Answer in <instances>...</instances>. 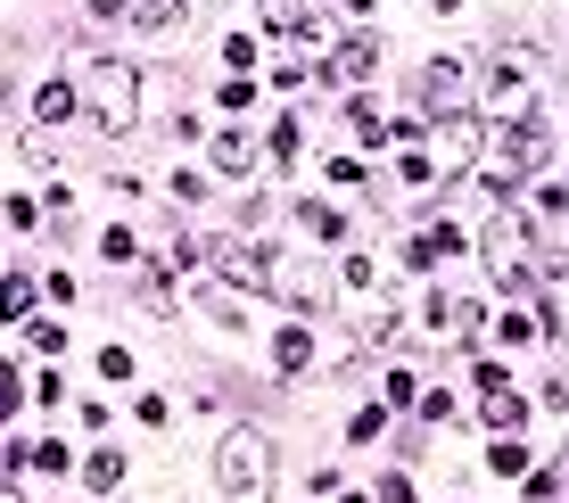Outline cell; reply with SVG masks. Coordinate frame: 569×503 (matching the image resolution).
I'll return each instance as SVG.
<instances>
[{"instance_id": "cell-1", "label": "cell", "mask_w": 569, "mask_h": 503, "mask_svg": "<svg viewBox=\"0 0 569 503\" xmlns=\"http://www.w3.org/2000/svg\"><path fill=\"white\" fill-rule=\"evenodd\" d=\"M74 99H92L99 132H141V75L125 58H83L74 67Z\"/></svg>"}, {"instance_id": "cell-2", "label": "cell", "mask_w": 569, "mask_h": 503, "mask_svg": "<svg viewBox=\"0 0 569 503\" xmlns=\"http://www.w3.org/2000/svg\"><path fill=\"white\" fill-rule=\"evenodd\" d=\"M471 108H478V124H520V116H536V67H529V50H503L496 67L471 83Z\"/></svg>"}, {"instance_id": "cell-3", "label": "cell", "mask_w": 569, "mask_h": 503, "mask_svg": "<svg viewBox=\"0 0 569 503\" xmlns=\"http://www.w3.org/2000/svg\"><path fill=\"white\" fill-rule=\"evenodd\" d=\"M215 479L232 503H264L273 495V446H264V429H232L215 454Z\"/></svg>"}, {"instance_id": "cell-4", "label": "cell", "mask_w": 569, "mask_h": 503, "mask_svg": "<svg viewBox=\"0 0 569 503\" xmlns=\"http://www.w3.org/2000/svg\"><path fill=\"white\" fill-rule=\"evenodd\" d=\"M545 149H553V132H545V116H520V124H496V157H487V182L496 190H512L529 166H545Z\"/></svg>"}, {"instance_id": "cell-5", "label": "cell", "mask_w": 569, "mask_h": 503, "mask_svg": "<svg viewBox=\"0 0 569 503\" xmlns=\"http://www.w3.org/2000/svg\"><path fill=\"white\" fill-rule=\"evenodd\" d=\"M487 273L503 289H529V224H520V206H496L487 215Z\"/></svg>"}, {"instance_id": "cell-6", "label": "cell", "mask_w": 569, "mask_h": 503, "mask_svg": "<svg viewBox=\"0 0 569 503\" xmlns=\"http://www.w3.org/2000/svg\"><path fill=\"white\" fill-rule=\"evenodd\" d=\"M199 256H206V273H215V280H232V289H273V256H281V248H248V240H206Z\"/></svg>"}, {"instance_id": "cell-7", "label": "cell", "mask_w": 569, "mask_h": 503, "mask_svg": "<svg viewBox=\"0 0 569 503\" xmlns=\"http://www.w3.org/2000/svg\"><path fill=\"white\" fill-rule=\"evenodd\" d=\"M422 99L438 116H478L471 108V67H462V58H429V67H422Z\"/></svg>"}, {"instance_id": "cell-8", "label": "cell", "mask_w": 569, "mask_h": 503, "mask_svg": "<svg viewBox=\"0 0 569 503\" xmlns=\"http://www.w3.org/2000/svg\"><path fill=\"white\" fill-rule=\"evenodd\" d=\"M206 157H215V173H248V166H257V132H248V124H223L215 141H206Z\"/></svg>"}, {"instance_id": "cell-9", "label": "cell", "mask_w": 569, "mask_h": 503, "mask_svg": "<svg viewBox=\"0 0 569 503\" xmlns=\"http://www.w3.org/2000/svg\"><path fill=\"white\" fill-rule=\"evenodd\" d=\"M371 67H380V41H371V34H347V41L331 50V83H339V75L355 83V75H371Z\"/></svg>"}, {"instance_id": "cell-10", "label": "cell", "mask_w": 569, "mask_h": 503, "mask_svg": "<svg viewBox=\"0 0 569 503\" xmlns=\"http://www.w3.org/2000/svg\"><path fill=\"white\" fill-rule=\"evenodd\" d=\"M273 363H281V372H306V363H313V331H306V322H281V331H273Z\"/></svg>"}, {"instance_id": "cell-11", "label": "cell", "mask_w": 569, "mask_h": 503, "mask_svg": "<svg viewBox=\"0 0 569 503\" xmlns=\"http://www.w3.org/2000/svg\"><path fill=\"white\" fill-rule=\"evenodd\" d=\"M462 248H471V240H462L454 224H438V231H422V240L404 248V264H438V256H462Z\"/></svg>"}, {"instance_id": "cell-12", "label": "cell", "mask_w": 569, "mask_h": 503, "mask_svg": "<svg viewBox=\"0 0 569 503\" xmlns=\"http://www.w3.org/2000/svg\"><path fill=\"white\" fill-rule=\"evenodd\" d=\"M462 322H478L471 298H454V289H446V298H429V331H438V338H462Z\"/></svg>"}, {"instance_id": "cell-13", "label": "cell", "mask_w": 569, "mask_h": 503, "mask_svg": "<svg viewBox=\"0 0 569 503\" xmlns=\"http://www.w3.org/2000/svg\"><path fill=\"white\" fill-rule=\"evenodd\" d=\"M478 405H487V421H496V429H520V412H529V396H520L512 380H503V388H478Z\"/></svg>"}, {"instance_id": "cell-14", "label": "cell", "mask_w": 569, "mask_h": 503, "mask_svg": "<svg viewBox=\"0 0 569 503\" xmlns=\"http://www.w3.org/2000/svg\"><path fill=\"white\" fill-rule=\"evenodd\" d=\"M34 298H42L34 280H25V273H9V280H0V322H25V314H34Z\"/></svg>"}, {"instance_id": "cell-15", "label": "cell", "mask_w": 569, "mask_h": 503, "mask_svg": "<svg viewBox=\"0 0 569 503\" xmlns=\"http://www.w3.org/2000/svg\"><path fill=\"white\" fill-rule=\"evenodd\" d=\"M34 116H42V124H67V116H74V83H42Z\"/></svg>"}, {"instance_id": "cell-16", "label": "cell", "mask_w": 569, "mask_h": 503, "mask_svg": "<svg viewBox=\"0 0 569 503\" xmlns=\"http://www.w3.org/2000/svg\"><path fill=\"white\" fill-rule=\"evenodd\" d=\"M132 17H141V34H174L182 25V0H141Z\"/></svg>"}, {"instance_id": "cell-17", "label": "cell", "mask_w": 569, "mask_h": 503, "mask_svg": "<svg viewBox=\"0 0 569 503\" xmlns=\"http://www.w3.org/2000/svg\"><path fill=\"white\" fill-rule=\"evenodd\" d=\"M83 479H92V487H125V454H92V463H83Z\"/></svg>"}, {"instance_id": "cell-18", "label": "cell", "mask_w": 569, "mask_h": 503, "mask_svg": "<svg viewBox=\"0 0 569 503\" xmlns=\"http://www.w3.org/2000/svg\"><path fill=\"white\" fill-rule=\"evenodd\" d=\"M306 231H313V240H339V206H322V199H306Z\"/></svg>"}, {"instance_id": "cell-19", "label": "cell", "mask_w": 569, "mask_h": 503, "mask_svg": "<svg viewBox=\"0 0 569 503\" xmlns=\"http://www.w3.org/2000/svg\"><path fill=\"white\" fill-rule=\"evenodd\" d=\"M487 463H496V470H503V479H529V446H512V438H503V446H496V454H487Z\"/></svg>"}, {"instance_id": "cell-20", "label": "cell", "mask_w": 569, "mask_h": 503, "mask_svg": "<svg viewBox=\"0 0 569 503\" xmlns=\"http://www.w3.org/2000/svg\"><path fill=\"white\" fill-rule=\"evenodd\" d=\"M223 67H232V75H248V67H257V41L232 34V41H223Z\"/></svg>"}, {"instance_id": "cell-21", "label": "cell", "mask_w": 569, "mask_h": 503, "mask_svg": "<svg viewBox=\"0 0 569 503\" xmlns=\"http://www.w3.org/2000/svg\"><path fill=\"white\" fill-rule=\"evenodd\" d=\"M380 429H388V412L371 405V412H355V421H347V438H355V446H371V438H380Z\"/></svg>"}, {"instance_id": "cell-22", "label": "cell", "mask_w": 569, "mask_h": 503, "mask_svg": "<svg viewBox=\"0 0 569 503\" xmlns=\"http://www.w3.org/2000/svg\"><path fill=\"white\" fill-rule=\"evenodd\" d=\"M25 463H42V470H67V463H74V454H67V446H58V438H42V446H25Z\"/></svg>"}, {"instance_id": "cell-23", "label": "cell", "mask_w": 569, "mask_h": 503, "mask_svg": "<svg viewBox=\"0 0 569 503\" xmlns=\"http://www.w3.org/2000/svg\"><path fill=\"white\" fill-rule=\"evenodd\" d=\"M536 322H545V314H503V347H529Z\"/></svg>"}, {"instance_id": "cell-24", "label": "cell", "mask_w": 569, "mask_h": 503, "mask_svg": "<svg viewBox=\"0 0 569 503\" xmlns=\"http://www.w3.org/2000/svg\"><path fill=\"white\" fill-rule=\"evenodd\" d=\"M99 248H108V256H116V264H132V256H141V240H132V231H125V224H116V231H108V240H99Z\"/></svg>"}, {"instance_id": "cell-25", "label": "cell", "mask_w": 569, "mask_h": 503, "mask_svg": "<svg viewBox=\"0 0 569 503\" xmlns=\"http://www.w3.org/2000/svg\"><path fill=\"white\" fill-rule=\"evenodd\" d=\"M17 396H25V380L9 372V363H0V421H9V412H17Z\"/></svg>"}, {"instance_id": "cell-26", "label": "cell", "mask_w": 569, "mask_h": 503, "mask_svg": "<svg viewBox=\"0 0 569 503\" xmlns=\"http://www.w3.org/2000/svg\"><path fill=\"white\" fill-rule=\"evenodd\" d=\"M83 9H92L99 25H116V17H132V0H83Z\"/></svg>"}, {"instance_id": "cell-27", "label": "cell", "mask_w": 569, "mask_h": 503, "mask_svg": "<svg viewBox=\"0 0 569 503\" xmlns=\"http://www.w3.org/2000/svg\"><path fill=\"white\" fill-rule=\"evenodd\" d=\"M380 503H413V479H404V470H396V479H380Z\"/></svg>"}, {"instance_id": "cell-28", "label": "cell", "mask_w": 569, "mask_h": 503, "mask_svg": "<svg viewBox=\"0 0 569 503\" xmlns=\"http://www.w3.org/2000/svg\"><path fill=\"white\" fill-rule=\"evenodd\" d=\"M0 503H25V495H17V487H0Z\"/></svg>"}]
</instances>
